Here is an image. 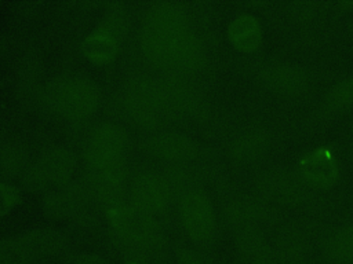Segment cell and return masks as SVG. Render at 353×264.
I'll return each instance as SVG.
<instances>
[{
  "label": "cell",
  "instance_id": "obj_1",
  "mask_svg": "<svg viewBox=\"0 0 353 264\" xmlns=\"http://www.w3.org/2000/svg\"><path fill=\"white\" fill-rule=\"evenodd\" d=\"M143 48L159 63L192 67L200 59L194 36L186 29L182 14L170 4H157L148 14Z\"/></svg>",
  "mask_w": 353,
  "mask_h": 264
},
{
  "label": "cell",
  "instance_id": "obj_2",
  "mask_svg": "<svg viewBox=\"0 0 353 264\" xmlns=\"http://www.w3.org/2000/svg\"><path fill=\"white\" fill-rule=\"evenodd\" d=\"M128 138L120 126L106 122L92 129L87 144L85 157L101 190L117 187L127 153Z\"/></svg>",
  "mask_w": 353,
  "mask_h": 264
},
{
  "label": "cell",
  "instance_id": "obj_3",
  "mask_svg": "<svg viewBox=\"0 0 353 264\" xmlns=\"http://www.w3.org/2000/svg\"><path fill=\"white\" fill-rule=\"evenodd\" d=\"M66 236L57 228L39 227L0 239V264H28L58 253Z\"/></svg>",
  "mask_w": 353,
  "mask_h": 264
},
{
  "label": "cell",
  "instance_id": "obj_4",
  "mask_svg": "<svg viewBox=\"0 0 353 264\" xmlns=\"http://www.w3.org/2000/svg\"><path fill=\"white\" fill-rule=\"evenodd\" d=\"M128 29V14L121 4H110L95 28L81 40L83 55L97 65L110 62L121 47Z\"/></svg>",
  "mask_w": 353,
  "mask_h": 264
},
{
  "label": "cell",
  "instance_id": "obj_5",
  "mask_svg": "<svg viewBox=\"0 0 353 264\" xmlns=\"http://www.w3.org/2000/svg\"><path fill=\"white\" fill-rule=\"evenodd\" d=\"M47 100L58 114L83 118L95 111L99 103V89L85 77H66L51 85Z\"/></svg>",
  "mask_w": 353,
  "mask_h": 264
},
{
  "label": "cell",
  "instance_id": "obj_6",
  "mask_svg": "<svg viewBox=\"0 0 353 264\" xmlns=\"http://www.w3.org/2000/svg\"><path fill=\"white\" fill-rule=\"evenodd\" d=\"M110 224L117 236L134 252H150L157 243V227L152 214L127 205H116L109 210Z\"/></svg>",
  "mask_w": 353,
  "mask_h": 264
},
{
  "label": "cell",
  "instance_id": "obj_7",
  "mask_svg": "<svg viewBox=\"0 0 353 264\" xmlns=\"http://www.w3.org/2000/svg\"><path fill=\"white\" fill-rule=\"evenodd\" d=\"M74 165L73 151L65 147H50L26 166L22 182L29 190H43L48 186L59 187L69 182Z\"/></svg>",
  "mask_w": 353,
  "mask_h": 264
},
{
  "label": "cell",
  "instance_id": "obj_8",
  "mask_svg": "<svg viewBox=\"0 0 353 264\" xmlns=\"http://www.w3.org/2000/svg\"><path fill=\"white\" fill-rule=\"evenodd\" d=\"M179 214L189 236L201 245L210 243L216 232L212 204L201 190H189L181 197Z\"/></svg>",
  "mask_w": 353,
  "mask_h": 264
},
{
  "label": "cell",
  "instance_id": "obj_9",
  "mask_svg": "<svg viewBox=\"0 0 353 264\" xmlns=\"http://www.w3.org/2000/svg\"><path fill=\"white\" fill-rule=\"evenodd\" d=\"M256 187L265 201L281 205H301L307 198L303 182L285 170H270L261 175Z\"/></svg>",
  "mask_w": 353,
  "mask_h": 264
},
{
  "label": "cell",
  "instance_id": "obj_10",
  "mask_svg": "<svg viewBox=\"0 0 353 264\" xmlns=\"http://www.w3.org/2000/svg\"><path fill=\"white\" fill-rule=\"evenodd\" d=\"M135 206L149 214L165 209L170 201V187L167 182L152 172L137 176L132 184Z\"/></svg>",
  "mask_w": 353,
  "mask_h": 264
},
{
  "label": "cell",
  "instance_id": "obj_11",
  "mask_svg": "<svg viewBox=\"0 0 353 264\" xmlns=\"http://www.w3.org/2000/svg\"><path fill=\"white\" fill-rule=\"evenodd\" d=\"M277 264H303L309 254V238L299 227L283 228L273 246Z\"/></svg>",
  "mask_w": 353,
  "mask_h": 264
},
{
  "label": "cell",
  "instance_id": "obj_12",
  "mask_svg": "<svg viewBox=\"0 0 353 264\" xmlns=\"http://www.w3.org/2000/svg\"><path fill=\"white\" fill-rule=\"evenodd\" d=\"M85 194L79 184H63L44 197L43 208L48 217L63 219L76 213L84 204Z\"/></svg>",
  "mask_w": 353,
  "mask_h": 264
},
{
  "label": "cell",
  "instance_id": "obj_13",
  "mask_svg": "<svg viewBox=\"0 0 353 264\" xmlns=\"http://www.w3.org/2000/svg\"><path fill=\"white\" fill-rule=\"evenodd\" d=\"M266 87L281 95L301 94L307 84V77L302 69L291 65H274L262 74Z\"/></svg>",
  "mask_w": 353,
  "mask_h": 264
},
{
  "label": "cell",
  "instance_id": "obj_14",
  "mask_svg": "<svg viewBox=\"0 0 353 264\" xmlns=\"http://www.w3.org/2000/svg\"><path fill=\"white\" fill-rule=\"evenodd\" d=\"M302 177L314 187H330L336 177V165L327 150H316L301 162Z\"/></svg>",
  "mask_w": 353,
  "mask_h": 264
},
{
  "label": "cell",
  "instance_id": "obj_15",
  "mask_svg": "<svg viewBox=\"0 0 353 264\" xmlns=\"http://www.w3.org/2000/svg\"><path fill=\"white\" fill-rule=\"evenodd\" d=\"M237 246L247 264H277L273 248L258 228L240 230Z\"/></svg>",
  "mask_w": 353,
  "mask_h": 264
},
{
  "label": "cell",
  "instance_id": "obj_16",
  "mask_svg": "<svg viewBox=\"0 0 353 264\" xmlns=\"http://www.w3.org/2000/svg\"><path fill=\"white\" fill-rule=\"evenodd\" d=\"M268 216V209L262 201L243 198L236 199L228 206L229 221L240 231L244 228H258Z\"/></svg>",
  "mask_w": 353,
  "mask_h": 264
},
{
  "label": "cell",
  "instance_id": "obj_17",
  "mask_svg": "<svg viewBox=\"0 0 353 264\" xmlns=\"http://www.w3.org/2000/svg\"><path fill=\"white\" fill-rule=\"evenodd\" d=\"M228 36L236 48L248 52L258 47L261 29L255 18L250 15H239L230 22Z\"/></svg>",
  "mask_w": 353,
  "mask_h": 264
},
{
  "label": "cell",
  "instance_id": "obj_18",
  "mask_svg": "<svg viewBox=\"0 0 353 264\" xmlns=\"http://www.w3.org/2000/svg\"><path fill=\"white\" fill-rule=\"evenodd\" d=\"M150 147L157 155L168 160H183L194 153L193 142L176 132H167L156 136L150 142Z\"/></svg>",
  "mask_w": 353,
  "mask_h": 264
},
{
  "label": "cell",
  "instance_id": "obj_19",
  "mask_svg": "<svg viewBox=\"0 0 353 264\" xmlns=\"http://www.w3.org/2000/svg\"><path fill=\"white\" fill-rule=\"evenodd\" d=\"M269 144V136L263 129H250L241 133L232 144V154L240 161H251L261 157Z\"/></svg>",
  "mask_w": 353,
  "mask_h": 264
},
{
  "label": "cell",
  "instance_id": "obj_20",
  "mask_svg": "<svg viewBox=\"0 0 353 264\" xmlns=\"http://www.w3.org/2000/svg\"><path fill=\"white\" fill-rule=\"evenodd\" d=\"M323 253L334 264H349L353 261V230L332 232L323 243Z\"/></svg>",
  "mask_w": 353,
  "mask_h": 264
},
{
  "label": "cell",
  "instance_id": "obj_21",
  "mask_svg": "<svg viewBox=\"0 0 353 264\" xmlns=\"http://www.w3.org/2000/svg\"><path fill=\"white\" fill-rule=\"evenodd\" d=\"M25 150L17 143H3L0 146V180L15 176L22 169H26Z\"/></svg>",
  "mask_w": 353,
  "mask_h": 264
},
{
  "label": "cell",
  "instance_id": "obj_22",
  "mask_svg": "<svg viewBox=\"0 0 353 264\" xmlns=\"http://www.w3.org/2000/svg\"><path fill=\"white\" fill-rule=\"evenodd\" d=\"M327 109L331 111L346 110L353 106V77L338 82L325 99Z\"/></svg>",
  "mask_w": 353,
  "mask_h": 264
},
{
  "label": "cell",
  "instance_id": "obj_23",
  "mask_svg": "<svg viewBox=\"0 0 353 264\" xmlns=\"http://www.w3.org/2000/svg\"><path fill=\"white\" fill-rule=\"evenodd\" d=\"M21 201V191L17 186L0 180V216L11 212Z\"/></svg>",
  "mask_w": 353,
  "mask_h": 264
},
{
  "label": "cell",
  "instance_id": "obj_24",
  "mask_svg": "<svg viewBox=\"0 0 353 264\" xmlns=\"http://www.w3.org/2000/svg\"><path fill=\"white\" fill-rule=\"evenodd\" d=\"M298 19L303 21L310 18L314 14V4L313 3H307V1H299V3H294L292 10H291Z\"/></svg>",
  "mask_w": 353,
  "mask_h": 264
},
{
  "label": "cell",
  "instance_id": "obj_25",
  "mask_svg": "<svg viewBox=\"0 0 353 264\" xmlns=\"http://www.w3.org/2000/svg\"><path fill=\"white\" fill-rule=\"evenodd\" d=\"M74 264H110L108 260H105L103 257L98 256V254H91V253H85L81 254L76 258Z\"/></svg>",
  "mask_w": 353,
  "mask_h": 264
},
{
  "label": "cell",
  "instance_id": "obj_26",
  "mask_svg": "<svg viewBox=\"0 0 353 264\" xmlns=\"http://www.w3.org/2000/svg\"><path fill=\"white\" fill-rule=\"evenodd\" d=\"M181 263L182 264H200V261L188 250L181 252Z\"/></svg>",
  "mask_w": 353,
  "mask_h": 264
},
{
  "label": "cell",
  "instance_id": "obj_27",
  "mask_svg": "<svg viewBox=\"0 0 353 264\" xmlns=\"http://www.w3.org/2000/svg\"><path fill=\"white\" fill-rule=\"evenodd\" d=\"M125 264H148V263H146V261H143V260H137V258H132V260L127 261Z\"/></svg>",
  "mask_w": 353,
  "mask_h": 264
},
{
  "label": "cell",
  "instance_id": "obj_28",
  "mask_svg": "<svg viewBox=\"0 0 353 264\" xmlns=\"http://www.w3.org/2000/svg\"><path fill=\"white\" fill-rule=\"evenodd\" d=\"M3 51H4V40L0 37V55Z\"/></svg>",
  "mask_w": 353,
  "mask_h": 264
}]
</instances>
